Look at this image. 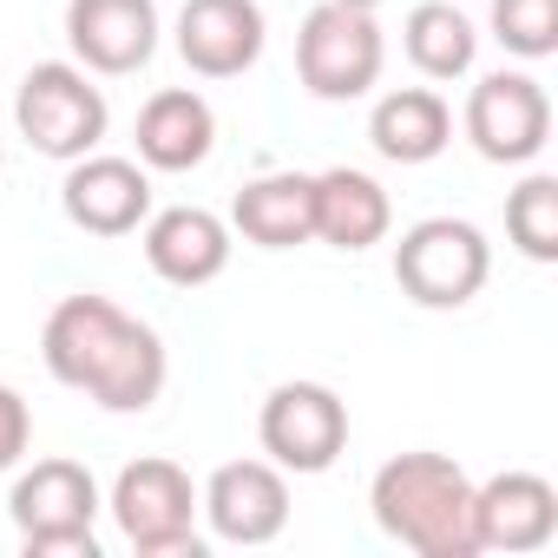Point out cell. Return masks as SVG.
<instances>
[{
    "label": "cell",
    "instance_id": "44dd1931",
    "mask_svg": "<svg viewBox=\"0 0 558 558\" xmlns=\"http://www.w3.org/2000/svg\"><path fill=\"white\" fill-rule=\"evenodd\" d=\"M506 243L525 263H558V178L532 171L519 191H506Z\"/></svg>",
    "mask_w": 558,
    "mask_h": 558
},
{
    "label": "cell",
    "instance_id": "7c38bea8",
    "mask_svg": "<svg viewBox=\"0 0 558 558\" xmlns=\"http://www.w3.org/2000/svg\"><path fill=\"white\" fill-rule=\"evenodd\" d=\"M558 538V486L545 473H493L486 486H473V551H545Z\"/></svg>",
    "mask_w": 558,
    "mask_h": 558
},
{
    "label": "cell",
    "instance_id": "9a60e30c",
    "mask_svg": "<svg viewBox=\"0 0 558 558\" xmlns=\"http://www.w3.org/2000/svg\"><path fill=\"white\" fill-rule=\"evenodd\" d=\"M263 8L256 0H184L178 14V60L197 80H243L263 60Z\"/></svg>",
    "mask_w": 558,
    "mask_h": 558
},
{
    "label": "cell",
    "instance_id": "ba28073f",
    "mask_svg": "<svg viewBox=\"0 0 558 558\" xmlns=\"http://www.w3.org/2000/svg\"><path fill=\"white\" fill-rule=\"evenodd\" d=\"M256 440L283 473H329L349 453V401L329 381H276L263 395Z\"/></svg>",
    "mask_w": 558,
    "mask_h": 558
},
{
    "label": "cell",
    "instance_id": "ffe728a7",
    "mask_svg": "<svg viewBox=\"0 0 558 558\" xmlns=\"http://www.w3.org/2000/svg\"><path fill=\"white\" fill-rule=\"evenodd\" d=\"M401 47L421 80H466L480 60V27L453 8V0H421L401 21Z\"/></svg>",
    "mask_w": 558,
    "mask_h": 558
},
{
    "label": "cell",
    "instance_id": "5bb4252c",
    "mask_svg": "<svg viewBox=\"0 0 558 558\" xmlns=\"http://www.w3.org/2000/svg\"><path fill=\"white\" fill-rule=\"evenodd\" d=\"M138 230H145L138 243H145L151 276L171 283V290H204V283H217V276L230 269V223L217 210H204V204L151 210Z\"/></svg>",
    "mask_w": 558,
    "mask_h": 558
},
{
    "label": "cell",
    "instance_id": "277c9868",
    "mask_svg": "<svg viewBox=\"0 0 558 558\" xmlns=\"http://www.w3.org/2000/svg\"><path fill=\"white\" fill-rule=\"evenodd\" d=\"M106 512L119 525V538L138 551V558H197L204 538H197V486L178 460L165 453H145V460H125L112 493H106Z\"/></svg>",
    "mask_w": 558,
    "mask_h": 558
},
{
    "label": "cell",
    "instance_id": "e0dca14e",
    "mask_svg": "<svg viewBox=\"0 0 558 558\" xmlns=\"http://www.w3.org/2000/svg\"><path fill=\"white\" fill-rule=\"evenodd\" d=\"M230 230L256 250H296L316 236V171H263L236 191Z\"/></svg>",
    "mask_w": 558,
    "mask_h": 558
},
{
    "label": "cell",
    "instance_id": "52a82bcc",
    "mask_svg": "<svg viewBox=\"0 0 558 558\" xmlns=\"http://www.w3.org/2000/svg\"><path fill=\"white\" fill-rule=\"evenodd\" d=\"M381 66H388V40L375 27V14L362 8H342V0H323V8L303 14V34H296V73L316 99L329 106H349V99H368L381 86Z\"/></svg>",
    "mask_w": 558,
    "mask_h": 558
},
{
    "label": "cell",
    "instance_id": "ac0fdd59",
    "mask_svg": "<svg viewBox=\"0 0 558 558\" xmlns=\"http://www.w3.org/2000/svg\"><path fill=\"white\" fill-rule=\"evenodd\" d=\"M388 230H395V204H388L381 178H368V171H355V165L316 171V236H323L329 250L362 256V250H375Z\"/></svg>",
    "mask_w": 558,
    "mask_h": 558
},
{
    "label": "cell",
    "instance_id": "7a4b0ae2",
    "mask_svg": "<svg viewBox=\"0 0 558 558\" xmlns=\"http://www.w3.org/2000/svg\"><path fill=\"white\" fill-rule=\"evenodd\" d=\"M368 512L395 545L421 558H480L473 551V480L453 453L414 447V453L381 460L368 480Z\"/></svg>",
    "mask_w": 558,
    "mask_h": 558
},
{
    "label": "cell",
    "instance_id": "5b68a950",
    "mask_svg": "<svg viewBox=\"0 0 558 558\" xmlns=\"http://www.w3.org/2000/svg\"><path fill=\"white\" fill-rule=\"evenodd\" d=\"M14 125L40 158L73 165V158L99 151V138L112 132V106L80 60H40V66H27V80L14 93Z\"/></svg>",
    "mask_w": 558,
    "mask_h": 558
},
{
    "label": "cell",
    "instance_id": "2e32d148",
    "mask_svg": "<svg viewBox=\"0 0 558 558\" xmlns=\"http://www.w3.org/2000/svg\"><path fill=\"white\" fill-rule=\"evenodd\" d=\"M138 165L145 171H197L210 151H217V112L204 93L191 86H165L138 106Z\"/></svg>",
    "mask_w": 558,
    "mask_h": 558
},
{
    "label": "cell",
    "instance_id": "8fae6325",
    "mask_svg": "<svg viewBox=\"0 0 558 558\" xmlns=\"http://www.w3.org/2000/svg\"><path fill=\"white\" fill-rule=\"evenodd\" d=\"M60 210L73 230L86 236H132L151 217V171L138 158H112V151H86L66 165L60 184Z\"/></svg>",
    "mask_w": 558,
    "mask_h": 558
},
{
    "label": "cell",
    "instance_id": "d6986e66",
    "mask_svg": "<svg viewBox=\"0 0 558 558\" xmlns=\"http://www.w3.org/2000/svg\"><path fill=\"white\" fill-rule=\"evenodd\" d=\"M368 145L388 165H434L453 145V112L434 86H395L368 112Z\"/></svg>",
    "mask_w": 558,
    "mask_h": 558
},
{
    "label": "cell",
    "instance_id": "30bf717a",
    "mask_svg": "<svg viewBox=\"0 0 558 558\" xmlns=\"http://www.w3.org/2000/svg\"><path fill=\"white\" fill-rule=\"evenodd\" d=\"M197 519L223 545L283 538V525H290V473L276 460H223L197 493Z\"/></svg>",
    "mask_w": 558,
    "mask_h": 558
},
{
    "label": "cell",
    "instance_id": "4fadbf2b",
    "mask_svg": "<svg viewBox=\"0 0 558 558\" xmlns=\"http://www.w3.org/2000/svg\"><path fill=\"white\" fill-rule=\"evenodd\" d=\"M66 47L86 73L125 80L158 53V0H66Z\"/></svg>",
    "mask_w": 558,
    "mask_h": 558
},
{
    "label": "cell",
    "instance_id": "d4e9b609",
    "mask_svg": "<svg viewBox=\"0 0 558 558\" xmlns=\"http://www.w3.org/2000/svg\"><path fill=\"white\" fill-rule=\"evenodd\" d=\"M0 171H8V138H0Z\"/></svg>",
    "mask_w": 558,
    "mask_h": 558
},
{
    "label": "cell",
    "instance_id": "8992f818",
    "mask_svg": "<svg viewBox=\"0 0 558 558\" xmlns=\"http://www.w3.org/2000/svg\"><path fill=\"white\" fill-rule=\"evenodd\" d=\"M493 276V243L466 217H421L395 243V283L414 310H466Z\"/></svg>",
    "mask_w": 558,
    "mask_h": 558
},
{
    "label": "cell",
    "instance_id": "cb8c5ba5",
    "mask_svg": "<svg viewBox=\"0 0 558 558\" xmlns=\"http://www.w3.org/2000/svg\"><path fill=\"white\" fill-rule=\"evenodd\" d=\"M342 8H362V14H375V8H381V0H342Z\"/></svg>",
    "mask_w": 558,
    "mask_h": 558
},
{
    "label": "cell",
    "instance_id": "7402d4cb",
    "mask_svg": "<svg viewBox=\"0 0 558 558\" xmlns=\"http://www.w3.org/2000/svg\"><path fill=\"white\" fill-rule=\"evenodd\" d=\"M493 40L512 60H551L558 53V0H493Z\"/></svg>",
    "mask_w": 558,
    "mask_h": 558
},
{
    "label": "cell",
    "instance_id": "6da1fadb",
    "mask_svg": "<svg viewBox=\"0 0 558 558\" xmlns=\"http://www.w3.org/2000/svg\"><path fill=\"white\" fill-rule=\"evenodd\" d=\"M40 362L60 388L86 395L106 414H145L171 381L165 336L93 290L53 303V316L40 329Z\"/></svg>",
    "mask_w": 558,
    "mask_h": 558
},
{
    "label": "cell",
    "instance_id": "9c48e42d",
    "mask_svg": "<svg viewBox=\"0 0 558 558\" xmlns=\"http://www.w3.org/2000/svg\"><path fill=\"white\" fill-rule=\"evenodd\" d=\"M460 132L473 138V151L486 165H532L545 145H551V93L532 80V73H486L473 80L466 93V112H460Z\"/></svg>",
    "mask_w": 558,
    "mask_h": 558
},
{
    "label": "cell",
    "instance_id": "603a6c76",
    "mask_svg": "<svg viewBox=\"0 0 558 558\" xmlns=\"http://www.w3.org/2000/svg\"><path fill=\"white\" fill-rule=\"evenodd\" d=\"M27 447H34V408L21 388L0 381V473H14L27 460Z\"/></svg>",
    "mask_w": 558,
    "mask_h": 558
},
{
    "label": "cell",
    "instance_id": "3957f363",
    "mask_svg": "<svg viewBox=\"0 0 558 558\" xmlns=\"http://www.w3.org/2000/svg\"><path fill=\"white\" fill-rule=\"evenodd\" d=\"M99 480L80 460H34L8 493V519L27 558H99Z\"/></svg>",
    "mask_w": 558,
    "mask_h": 558
}]
</instances>
